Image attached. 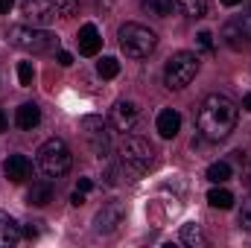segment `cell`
<instances>
[{"label": "cell", "mask_w": 251, "mask_h": 248, "mask_svg": "<svg viewBox=\"0 0 251 248\" xmlns=\"http://www.w3.org/2000/svg\"><path fill=\"white\" fill-rule=\"evenodd\" d=\"M237 120H240V108L222 94L204 97L196 114V125L204 140H225L237 128Z\"/></svg>", "instance_id": "1"}, {"label": "cell", "mask_w": 251, "mask_h": 248, "mask_svg": "<svg viewBox=\"0 0 251 248\" xmlns=\"http://www.w3.org/2000/svg\"><path fill=\"white\" fill-rule=\"evenodd\" d=\"M73 167V155H70V146L64 143L62 137H50L41 143L38 149V170L44 178H62L70 173Z\"/></svg>", "instance_id": "2"}, {"label": "cell", "mask_w": 251, "mask_h": 248, "mask_svg": "<svg viewBox=\"0 0 251 248\" xmlns=\"http://www.w3.org/2000/svg\"><path fill=\"white\" fill-rule=\"evenodd\" d=\"M117 38H120V50L128 59H146L158 47V35L143 24H123Z\"/></svg>", "instance_id": "3"}, {"label": "cell", "mask_w": 251, "mask_h": 248, "mask_svg": "<svg viewBox=\"0 0 251 248\" xmlns=\"http://www.w3.org/2000/svg\"><path fill=\"white\" fill-rule=\"evenodd\" d=\"M9 44L26 53H50L59 41L53 32H47L44 26H12L9 29Z\"/></svg>", "instance_id": "4"}, {"label": "cell", "mask_w": 251, "mask_h": 248, "mask_svg": "<svg viewBox=\"0 0 251 248\" xmlns=\"http://www.w3.org/2000/svg\"><path fill=\"white\" fill-rule=\"evenodd\" d=\"M196 73H199V56L190 53V50H181V53H176L167 62V67H164V82H167L170 91H184L190 82L196 79Z\"/></svg>", "instance_id": "5"}, {"label": "cell", "mask_w": 251, "mask_h": 248, "mask_svg": "<svg viewBox=\"0 0 251 248\" xmlns=\"http://www.w3.org/2000/svg\"><path fill=\"white\" fill-rule=\"evenodd\" d=\"M120 161L126 167H131L134 173H149L155 164V149L143 137H126L120 146Z\"/></svg>", "instance_id": "6"}, {"label": "cell", "mask_w": 251, "mask_h": 248, "mask_svg": "<svg viewBox=\"0 0 251 248\" xmlns=\"http://www.w3.org/2000/svg\"><path fill=\"white\" fill-rule=\"evenodd\" d=\"M21 12L29 26H50L56 21L53 0H21Z\"/></svg>", "instance_id": "7"}, {"label": "cell", "mask_w": 251, "mask_h": 248, "mask_svg": "<svg viewBox=\"0 0 251 248\" xmlns=\"http://www.w3.org/2000/svg\"><path fill=\"white\" fill-rule=\"evenodd\" d=\"M123 204L120 201H108V204H102L100 210H97V216H94V231L97 234H114L120 225H123Z\"/></svg>", "instance_id": "8"}, {"label": "cell", "mask_w": 251, "mask_h": 248, "mask_svg": "<svg viewBox=\"0 0 251 248\" xmlns=\"http://www.w3.org/2000/svg\"><path fill=\"white\" fill-rule=\"evenodd\" d=\"M82 131H85V137H88L91 149L102 158V155L108 152V140H111V134H108L105 123H102L100 117H82Z\"/></svg>", "instance_id": "9"}, {"label": "cell", "mask_w": 251, "mask_h": 248, "mask_svg": "<svg viewBox=\"0 0 251 248\" xmlns=\"http://www.w3.org/2000/svg\"><path fill=\"white\" fill-rule=\"evenodd\" d=\"M111 123H114L117 131H131V128L137 125V108H134V102H128V99L114 102V108H111Z\"/></svg>", "instance_id": "10"}, {"label": "cell", "mask_w": 251, "mask_h": 248, "mask_svg": "<svg viewBox=\"0 0 251 248\" xmlns=\"http://www.w3.org/2000/svg\"><path fill=\"white\" fill-rule=\"evenodd\" d=\"M21 237H24V228L6 210H0V248H15L21 243Z\"/></svg>", "instance_id": "11"}, {"label": "cell", "mask_w": 251, "mask_h": 248, "mask_svg": "<svg viewBox=\"0 0 251 248\" xmlns=\"http://www.w3.org/2000/svg\"><path fill=\"white\" fill-rule=\"evenodd\" d=\"M76 41H79V53L82 56H97L100 47H102V35H100V29L94 24H85L79 29V35H76Z\"/></svg>", "instance_id": "12"}, {"label": "cell", "mask_w": 251, "mask_h": 248, "mask_svg": "<svg viewBox=\"0 0 251 248\" xmlns=\"http://www.w3.org/2000/svg\"><path fill=\"white\" fill-rule=\"evenodd\" d=\"M29 170H32V164H29L26 155H9L6 164H3V175L9 181H15V184H21L24 178H29Z\"/></svg>", "instance_id": "13"}, {"label": "cell", "mask_w": 251, "mask_h": 248, "mask_svg": "<svg viewBox=\"0 0 251 248\" xmlns=\"http://www.w3.org/2000/svg\"><path fill=\"white\" fill-rule=\"evenodd\" d=\"M155 128H158V134L161 137H176L178 131H181V114L176 111V108H164L161 114H158V120H155Z\"/></svg>", "instance_id": "14"}, {"label": "cell", "mask_w": 251, "mask_h": 248, "mask_svg": "<svg viewBox=\"0 0 251 248\" xmlns=\"http://www.w3.org/2000/svg\"><path fill=\"white\" fill-rule=\"evenodd\" d=\"M15 123H18V128H24V131H32L35 125L41 123V108L35 102H24L15 111Z\"/></svg>", "instance_id": "15"}, {"label": "cell", "mask_w": 251, "mask_h": 248, "mask_svg": "<svg viewBox=\"0 0 251 248\" xmlns=\"http://www.w3.org/2000/svg\"><path fill=\"white\" fill-rule=\"evenodd\" d=\"M222 38H225V44H228L231 50H243V47L249 44V35H246V29H243L240 21H228V24L222 26Z\"/></svg>", "instance_id": "16"}, {"label": "cell", "mask_w": 251, "mask_h": 248, "mask_svg": "<svg viewBox=\"0 0 251 248\" xmlns=\"http://www.w3.org/2000/svg\"><path fill=\"white\" fill-rule=\"evenodd\" d=\"M53 196H56L53 184H50V181H41V184H32V190L26 193V201L35 204V207H47V204L53 201Z\"/></svg>", "instance_id": "17"}, {"label": "cell", "mask_w": 251, "mask_h": 248, "mask_svg": "<svg viewBox=\"0 0 251 248\" xmlns=\"http://www.w3.org/2000/svg\"><path fill=\"white\" fill-rule=\"evenodd\" d=\"M207 201H210V207H216V210H231V207H234V193L225 190V187H219V184H213L210 193H207Z\"/></svg>", "instance_id": "18"}, {"label": "cell", "mask_w": 251, "mask_h": 248, "mask_svg": "<svg viewBox=\"0 0 251 248\" xmlns=\"http://www.w3.org/2000/svg\"><path fill=\"white\" fill-rule=\"evenodd\" d=\"M181 243L190 248H201L207 243V237H204V231H201V225L199 222H187V225H181Z\"/></svg>", "instance_id": "19"}, {"label": "cell", "mask_w": 251, "mask_h": 248, "mask_svg": "<svg viewBox=\"0 0 251 248\" xmlns=\"http://www.w3.org/2000/svg\"><path fill=\"white\" fill-rule=\"evenodd\" d=\"M231 164L228 161H216V164H210L207 167V181L210 184H225V181H231Z\"/></svg>", "instance_id": "20"}, {"label": "cell", "mask_w": 251, "mask_h": 248, "mask_svg": "<svg viewBox=\"0 0 251 248\" xmlns=\"http://www.w3.org/2000/svg\"><path fill=\"white\" fill-rule=\"evenodd\" d=\"M176 6L187 18H204L207 15V0H176Z\"/></svg>", "instance_id": "21"}, {"label": "cell", "mask_w": 251, "mask_h": 248, "mask_svg": "<svg viewBox=\"0 0 251 248\" xmlns=\"http://www.w3.org/2000/svg\"><path fill=\"white\" fill-rule=\"evenodd\" d=\"M143 12H149L155 18H167V15H173V0H143Z\"/></svg>", "instance_id": "22"}, {"label": "cell", "mask_w": 251, "mask_h": 248, "mask_svg": "<svg viewBox=\"0 0 251 248\" xmlns=\"http://www.w3.org/2000/svg\"><path fill=\"white\" fill-rule=\"evenodd\" d=\"M97 73H100L102 79H114V76L120 73V62H117L114 56H105L102 62L97 64Z\"/></svg>", "instance_id": "23"}, {"label": "cell", "mask_w": 251, "mask_h": 248, "mask_svg": "<svg viewBox=\"0 0 251 248\" xmlns=\"http://www.w3.org/2000/svg\"><path fill=\"white\" fill-rule=\"evenodd\" d=\"M53 6L59 18H73L79 12V0H53Z\"/></svg>", "instance_id": "24"}, {"label": "cell", "mask_w": 251, "mask_h": 248, "mask_svg": "<svg viewBox=\"0 0 251 248\" xmlns=\"http://www.w3.org/2000/svg\"><path fill=\"white\" fill-rule=\"evenodd\" d=\"M237 225L243 231H251V198H243V204L237 210Z\"/></svg>", "instance_id": "25"}, {"label": "cell", "mask_w": 251, "mask_h": 248, "mask_svg": "<svg viewBox=\"0 0 251 248\" xmlns=\"http://www.w3.org/2000/svg\"><path fill=\"white\" fill-rule=\"evenodd\" d=\"M32 79H35L32 64H29V62H21V64H18V82H21L24 88H29V85H32Z\"/></svg>", "instance_id": "26"}, {"label": "cell", "mask_w": 251, "mask_h": 248, "mask_svg": "<svg viewBox=\"0 0 251 248\" xmlns=\"http://www.w3.org/2000/svg\"><path fill=\"white\" fill-rule=\"evenodd\" d=\"M199 47L201 50H213V35L210 32H199Z\"/></svg>", "instance_id": "27"}, {"label": "cell", "mask_w": 251, "mask_h": 248, "mask_svg": "<svg viewBox=\"0 0 251 248\" xmlns=\"http://www.w3.org/2000/svg\"><path fill=\"white\" fill-rule=\"evenodd\" d=\"M85 196H88V193H82V190H73V196H70V204H73V207H82V204H85Z\"/></svg>", "instance_id": "28"}, {"label": "cell", "mask_w": 251, "mask_h": 248, "mask_svg": "<svg viewBox=\"0 0 251 248\" xmlns=\"http://www.w3.org/2000/svg\"><path fill=\"white\" fill-rule=\"evenodd\" d=\"M38 225H41V222H26V228H24V237L35 240V237H38Z\"/></svg>", "instance_id": "29"}, {"label": "cell", "mask_w": 251, "mask_h": 248, "mask_svg": "<svg viewBox=\"0 0 251 248\" xmlns=\"http://www.w3.org/2000/svg\"><path fill=\"white\" fill-rule=\"evenodd\" d=\"M56 59H59V64H62V67H70V64H73V56H70L67 50H59V56H56Z\"/></svg>", "instance_id": "30"}, {"label": "cell", "mask_w": 251, "mask_h": 248, "mask_svg": "<svg viewBox=\"0 0 251 248\" xmlns=\"http://www.w3.org/2000/svg\"><path fill=\"white\" fill-rule=\"evenodd\" d=\"M240 24H243V29H246V35L251 38V9L246 12V15H243V18H240Z\"/></svg>", "instance_id": "31"}, {"label": "cell", "mask_w": 251, "mask_h": 248, "mask_svg": "<svg viewBox=\"0 0 251 248\" xmlns=\"http://www.w3.org/2000/svg\"><path fill=\"white\" fill-rule=\"evenodd\" d=\"M91 187H94V181H91V178H79V187H76V190H82V193H91Z\"/></svg>", "instance_id": "32"}, {"label": "cell", "mask_w": 251, "mask_h": 248, "mask_svg": "<svg viewBox=\"0 0 251 248\" xmlns=\"http://www.w3.org/2000/svg\"><path fill=\"white\" fill-rule=\"evenodd\" d=\"M12 3H15V0H0V15H9V9H12Z\"/></svg>", "instance_id": "33"}, {"label": "cell", "mask_w": 251, "mask_h": 248, "mask_svg": "<svg viewBox=\"0 0 251 248\" xmlns=\"http://www.w3.org/2000/svg\"><path fill=\"white\" fill-rule=\"evenodd\" d=\"M243 108H246V111H251V94H246V97H243Z\"/></svg>", "instance_id": "34"}, {"label": "cell", "mask_w": 251, "mask_h": 248, "mask_svg": "<svg viewBox=\"0 0 251 248\" xmlns=\"http://www.w3.org/2000/svg\"><path fill=\"white\" fill-rule=\"evenodd\" d=\"M114 3H117V0H100V6H102V9H111Z\"/></svg>", "instance_id": "35"}, {"label": "cell", "mask_w": 251, "mask_h": 248, "mask_svg": "<svg viewBox=\"0 0 251 248\" xmlns=\"http://www.w3.org/2000/svg\"><path fill=\"white\" fill-rule=\"evenodd\" d=\"M0 131H6V114L0 111Z\"/></svg>", "instance_id": "36"}, {"label": "cell", "mask_w": 251, "mask_h": 248, "mask_svg": "<svg viewBox=\"0 0 251 248\" xmlns=\"http://www.w3.org/2000/svg\"><path fill=\"white\" fill-rule=\"evenodd\" d=\"M225 6H237V3H243V0H222Z\"/></svg>", "instance_id": "37"}]
</instances>
